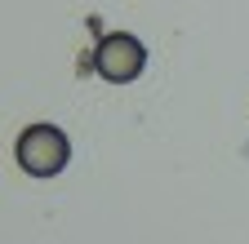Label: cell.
Masks as SVG:
<instances>
[{
  "label": "cell",
  "mask_w": 249,
  "mask_h": 244,
  "mask_svg": "<svg viewBox=\"0 0 249 244\" xmlns=\"http://www.w3.org/2000/svg\"><path fill=\"white\" fill-rule=\"evenodd\" d=\"M14 160L22 164V173L31 178H58L71 160V138L62 133L58 125H27L14 142Z\"/></svg>",
  "instance_id": "6da1fadb"
},
{
  "label": "cell",
  "mask_w": 249,
  "mask_h": 244,
  "mask_svg": "<svg viewBox=\"0 0 249 244\" xmlns=\"http://www.w3.org/2000/svg\"><path fill=\"white\" fill-rule=\"evenodd\" d=\"M89 67L111 84H134L147 67V49L129 32H111V36H98V49H93Z\"/></svg>",
  "instance_id": "7a4b0ae2"
}]
</instances>
